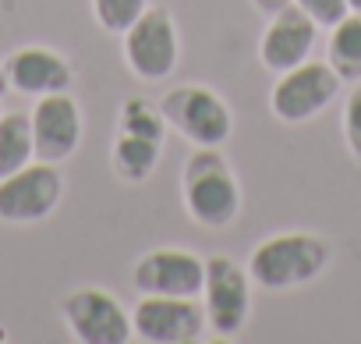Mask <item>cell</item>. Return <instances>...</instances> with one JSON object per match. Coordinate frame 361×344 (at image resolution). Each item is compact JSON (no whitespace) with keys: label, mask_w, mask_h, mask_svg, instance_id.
<instances>
[{"label":"cell","mask_w":361,"mask_h":344,"mask_svg":"<svg viewBox=\"0 0 361 344\" xmlns=\"http://www.w3.org/2000/svg\"><path fill=\"white\" fill-rule=\"evenodd\" d=\"M180 203H185V213L206 231H220L238 220L241 185L220 146H195V153L185 160V167H180Z\"/></svg>","instance_id":"1"},{"label":"cell","mask_w":361,"mask_h":344,"mask_svg":"<svg viewBox=\"0 0 361 344\" xmlns=\"http://www.w3.org/2000/svg\"><path fill=\"white\" fill-rule=\"evenodd\" d=\"M333 259V249L322 235L312 231H283L262 238L248 256V273L266 291H290L312 284Z\"/></svg>","instance_id":"2"},{"label":"cell","mask_w":361,"mask_h":344,"mask_svg":"<svg viewBox=\"0 0 361 344\" xmlns=\"http://www.w3.org/2000/svg\"><path fill=\"white\" fill-rule=\"evenodd\" d=\"M159 110L166 117V128H177V135L188 146H220L234 135V114L227 100L209 89V85H173L163 100Z\"/></svg>","instance_id":"3"},{"label":"cell","mask_w":361,"mask_h":344,"mask_svg":"<svg viewBox=\"0 0 361 344\" xmlns=\"http://www.w3.org/2000/svg\"><path fill=\"white\" fill-rule=\"evenodd\" d=\"M340 85L343 78L329 68V61H305L290 71H280L269 89V110L287 128L308 124L340 96Z\"/></svg>","instance_id":"4"},{"label":"cell","mask_w":361,"mask_h":344,"mask_svg":"<svg viewBox=\"0 0 361 344\" xmlns=\"http://www.w3.org/2000/svg\"><path fill=\"white\" fill-rule=\"evenodd\" d=\"M121 54L135 78L163 82L180 61V32L170 8H145L142 18L121 32Z\"/></svg>","instance_id":"5"},{"label":"cell","mask_w":361,"mask_h":344,"mask_svg":"<svg viewBox=\"0 0 361 344\" xmlns=\"http://www.w3.org/2000/svg\"><path fill=\"white\" fill-rule=\"evenodd\" d=\"M202 309L206 326L216 337H238L252 319V273L231 256L206 259V284H202Z\"/></svg>","instance_id":"6"},{"label":"cell","mask_w":361,"mask_h":344,"mask_svg":"<svg viewBox=\"0 0 361 344\" xmlns=\"http://www.w3.org/2000/svg\"><path fill=\"white\" fill-rule=\"evenodd\" d=\"M64 326L78 344H128L135 337L131 312L106 287H75L61 298Z\"/></svg>","instance_id":"7"},{"label":"cell","mask_w":361,"mask_h":344,"mask_svg":"<svg viewBox=\"0 0 361 344\" xmlns=\"http://www.w3.org/2000/svg\"><path fill=\"white\" fill-rule=\"evenodd\" d=\"M64 196L61 163L32 160L15 174L0 178V220L4 224H36L47 220Z\"/></svg>","instance_id":"8"},{"label":"cell","mask_w":361,"mask_h":344,"mask_svg":"<svg viewBox=\"0 0 361 344\" xmlns=\"http://www.w3.org/2000/svg\"><path fill=\"white\" fill-rule=\"evenodd\" d=\"M131 326L145 344H192L206 330V309L202 298L142 295L131 312Z\"/></svg>","instance_id":"9"},{"label":"cell","mask_w":361,"mask_h":344,"mask_svg":"<svg viewBox=\"0 0 361 344\" xmlns=\"http://www.w3.org/2000/svg\"><path fill=\"white\" fill-rule=\"evenodd\" d=\"M138 295H173V298H202L206 259L188 249H149L131 270Z\"/></svg>","instance_id":"10"},{"label":"cell","mask_w":361,"mask_h":344,"mask_svg":"<svg viewBox=\"0 0 361 344\" xmlns=\"http://www.w3.org/2000/svg\"><path fill=\"white\" fill-rule=\"evenodd\" d=\"M29 121H32L36 160L64 163L78 153V146H82V107L71 93L39 96Z\"/></svg>","instance_id":"11"},{"label":"cell","mask_w":361,"mask_h":344,"mask_svg":"<svg viewBox=\"0 0 361 344\" xmlns=\"http://www.w3.org/2000/svg\"><path fill=\"white\" fill-rule=\"evenodd\" d=\"M315 36H319V25L298 8V4H287L280 8L276 15H269V25L259 40V61L266 71H290L298 64L308 61L312 47H315Z\"/></svg>","instance_id":"12"},{"label":"cell","mask_w":361,"mask_h":344,"mask_svg":"<svg viewBox=\"0 0 361 344\" xmlns=\"http://www.w3.org/2000/svg\"><path fill=\"white\" fill-rule=\"evenodd\" d=\"M4 71H8V85L15 93L36 96V100L50 96V93H68L75 82L68 57L50 47H22V50L8 54Z\"/></svg>","instance_id":"13"},{"label":"cell","mask_w":361,"mask_h":344,"mask_svg":"<svg viewBox=\"0 0 361 344\" xmlns=\"http://www.w3.org/2000/svg\"><path fill=\"white\" fill-rule=\"evenodd\" d=\"M159 149H163V142L117 131L114 149H110V167H114V174H117L121 182L142 185V182L152 178V170H156V163H159Z\"/></svg>","instance_id":"14"},{"label":"cell","mask_w":361,"mask_h":344,"mask_svg":"<svg viewBox=\"0 0 361 344\" xmlns=\"http://www.w3.org/2000/svg\"><path fill=\"white\" fill-rule=\"evenodd\" d=\"M36 160V146H32V121L22 110L0 114V178L15 174L25 163Z\"/></svg>","instance_id":"15"},{"label":"cell","mask_w":361,"mask_h":344,"mask_svg":"<svg viewBox=\"0 0 361 344\" xmlns=\"http://www.w3.org/2000/svg\"><path fill=\"white\" fill-rule=\"evenodd\" d=\"M326 57L343 82H361V15H343L329 29Z\"/></svg>","instance_id":"16"},{"label":"cell","mask_w":361,"mask_h":344,"mask_svg":"<svg viewBox=\"0 0 361 344\" xmlns=\"http://www.w3.org/2000/svg\"><path fill=\"white\" fill-rule=\"evenodd\" d=\"M117 131L163 142V138H166V117H163L159 103L142 100V96H131V100H124L121 110H117Z\"/></svg>","instance_id":"17"},{"label":"cell","mask_w":361,"mask_h":344,"mask_svg":"<svg viewBox=\"0 0 361 344\" xmlns=\"http://www.w3.org/2000/svg\"><path fill=\"white\" fill-rule=\"evenodd\" d=\"M145 8H149V0H92V18L103 32L121 36L142 18Z\"/></svg>","instance_id":"18"},{"label":"cell","mask_w":361,"mask_h":344,"mask_svg":"<svg viewBox=\"0 0 361 344\" xmlns=\"http://www.w3.org/2000/svg\"><path fill=\"white\" fill-rule=\"evenodd\" d=\"M340 128H343V142H347L350 156L361 163V82H354V89H350L347 100H343Z\"/></svg>","instance_id":"19"},{"label":"cell","mask_w":361,"mask_h":344,"mask_svg":"<svg viewBox=\"0 0 361 344\" xmlns=\"http://www.w3.org/2000/svg\"><path fill=\"white\" fill-rule=\"evenodd\" d=\"M294 4H298L319 29H333L343 15H350V11H347V0H294Z\"/></svg>","instance_id":"20"},{"label":"cell","mask_w":361,"mask_h":344,"mask_svg":"<svg viewBox=\"0 0 361 344\" xmlns=\"http://www.w3.org/2000/svg\"><path fill=\"white\" fill-rule=\"evenodd\" d=\"M252 4L262 11V15H276L280 8H287V4H294V0H252Z\"/></svg>","instance_id":"21"},{"label":"cell","mask_w":361,"mask_h":344,"mask_svg":"<svg viewBox=\"0 0 361 344\" xmlns=\"http://www.w3.org/2000/svg\"><path fill=\"white\" fill-rule=\"evenodd\" d=\"M11 85H8V71H4V64H0V96H4Z\"/></svg>","instance_id":"22"},{"label":"cell","mask_w":361,"mask_h":344,"mask_svg":"<svg viewBox=\"0 0 361 344\" xmlns=\"http://www.w3.org/2000/svg\"><path fill=\"white\" fill-rule=\"evenodd\" d=\"M347 11L350 15H361V0H347Z\"/></svg>","instance_id":"23"},{"label":"cell","mask_w":361,"mask_h":344,"mask_svg":"<svg viewBox=\"0 0 361 344\" xmlns=\"http://www.w3.org/2000/svg\"><path fill=\"white\" fill-rule=\"evenodd\" d=\"M0 340H8V333H4V330H0Z\"/></svg>","instance_id":"24"}]
</instances>
